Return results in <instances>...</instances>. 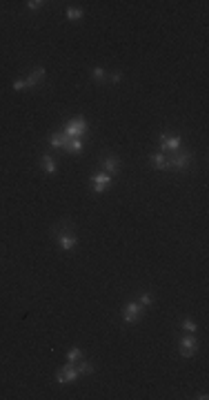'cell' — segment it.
<instances>
[{
	"label": "cell",
	"mask_w": 209,
	"mask_h": 400,
	"mask_svg": "<svg viewBox=\"0 0 209 400\" xmlns=\"http://www.w3.org/2000/svg\"><path fill=\"white\" fill-rule=\"evenodd\" d=\"M78 378H80V376H78V371H76V367L69 365V362H67L65 367H60V369H58V374H56V383H58V385L76 383Z\"/></svg>",
	"instance_id": "obj_4"
},
{
	"label": "cell",
	"mask_w": 209,
	"mask_h": 400,
	"mask_svg": "<svg viewBox=\"0 0 209 400\" xmlns=\"http://www.w3.org/2000/svg\"><path fill=\"white\" fill-rule=\"evenodd\" d=\"M143 311H145V307H140L138 302H129V305H125V309H122V320H125L127 325H134L140 320Z\"/></svg>",
	"instance_id": "obj_5"
},
{
	"label": "cell",
	"mask_w": 209,
	"mask_h": 400,
	"mask_svg": "<svg viewBox=\"0 0 209 400\" xmlns=\"http://www.w3.org/2000/svg\"><path fill=\"white\" fill-rule=\"evenodd\" d=\"M180 147H183V138L180 136H167V133H162L160 136V151H178Z\"/></svg>",
	"instance_id": "obj_6"
},
{
	"label": "cell",
	"mask_w": 209,
	"mask_h": 400,
	"mask_svg": "<svg viewBox=\"0 0 209 400\" xmlns=\"http://www.w3.org/2000/svg\"><path fill=\"white\" fill-rule=\"evenodd\" d=\"M80 358H85L83 349L74 347V349H69V351H67V362H69V365H74V362H78V360H80Z\"/></svg>",
	"instance_id": "obj_16"
},
{
	"label": "cell",
	"mask_w": 209,
	"mask_h": 400,
	"mask_svg": "<svg viewBox=\"0 0 209 400\" xmlns=\"http://www.w3.org/2000/svg\"><path fill=\"white\" fill-rule=\"evenodd\" d=\"M154 302V298H152V293H143V296L138 298V305L140 307H149Z\"/></svg>",
	"instance_id": "obj_22"
},
{
	"label": "cell",
	"mask_w": 209,
	"mask_h": 400,
	"mask_svg": "<svg viewBox=\"0 0 209 400\" xmlns=\"http://www.w3.org/2000/svg\"><path fill=\"white\" fill-rule=\"evenodd\" d=\"M83 16H85V11H83V9H78V7H69V9H67V18H69L71 22L80 20Z\"/></svg>",
	"instance_id": "obj_19"
},
{
	"label": "cell",
	"mask_w": 209,
	"mask_h": 400,
	"mask_svg": "<svg viewBox=\"0 0 209 400\" xmlns=\"http://www.w3.org/2000/svg\"><path fill=\"white\" fill-rule=\"evenodd\" d=\"M101 167L104 169V173H109V176H118V173H120V163H118L116 156H103Z\"/></svg>",
	"instance_id": "obj_10"
},
{
	"label": "cell",
	"mask_w": 209,
	"mask_h": 400,
	"mask_svg": "<svg viewBox=\"0 0 209 400\" xmlns=\"http://www.w3.org/2000/svg\"><path fill=\"white\" fill-rule=\"evenodd\" d=\"M87 131H89V127L83 116H76L69 122H65V133L69 138H83V136H87Z\"/></svg>",
	"instance_id": "obj_2"
},
{
	"label": "cell",
	"mask_w": 209,
	"mask_h": 400,
	"mask_svg": "<svg viewBox=\"0 0 209 400\" xmlns=\"http://www.w3.org/2000/svg\"><path fill=\"white\" fill-rule=\"evenodd\" d=\"M109 187H111V176L109 173H96V176H92V189L96 191V194H103V191H107Z\"/></svg>",
	"instance_id": "obj_8"
},
{
	"label": "cell",
	"mask_w": 209,
	"mask_h": 400,
	"mask_svg": "<svg viewBox=\"0 0 209 400\" xmlns=\"http://www.w3.org/2000/svg\"><path fill=\"white\" fill-rule=\"evenodd\" d=\"M83 149H85L83 140H80V138H71L65 151H69V154H74V156H80V154H83Z\"/></svg>",
	"instance_id": "obj_15"
},
{
	"label": "cell",
	"mask_w": 209,
	"mask_h": 400,
	"mask_svg": "<svg viewBox=\"0 0 209 400\" xmlns=\"http://www.w3.org/2000/svg\"><path fill=\"white\" fill-rule=\"evenodd\" d=\"M45 76H47V71H45L43 67H36V69H31V71H29V76L25 78V82H27V89H34V87L43 85V82H45Z\"/></svg>",
	"instance_id": "obj_9"
},
{
	"label": "cell",
	"mask_w": 209,
	"mask_h": 400,
	"mask_svg": "<svg viewBox=\"0 0 209 400\" xmlns=\"http://www.w3.org/2000/svg\"><path fill=\"white\" fill-rule=\"evenodd\" d=\"M178 349H180V356H183V358L196 356V351H198V340H196V336L189 334V336H183V338H178Z\"/></svg>",
	"instance_id": "obj_3"
},
{
	"label": "cell",
	"mask_w": 209,
	"mask_h": 400,
	"mask_svg": "<svg viewBox=\"0 0 209 400\" xmlns=\"http://www.w3.org/2000/svg\"><path fill=\"white\" fill-rule=\"evenodd\" d=\"M107 80H111V82H120V80H122V71H113V73H109Z\"/></svg>",
	"instance_id": "obj_23"
},
{
	"label": "cell",
	"mask_w": 209,
	"mask_h": 400,
	"mask_svg": "<svg viewBox=\"0 0 209 400\" xmlns=\"http://www.w3.org/2000/svg\"><path fill=\"white\" fill-rule=\"evenodd\" d=\"M69 140H71V138L67 136L65 131H60V133H52V136H49V147H53L56 151H65V149H67V145H69Z\"/></svg>",
	"instance_id": "obj_11"
},
{
	"label": "cell",
	"mask_w": 209,
	"mask_h": 400,
	"mask_svg": "<svg viewBox=\"0 0 209 400\" xmlns=\"http://www.w3.org/2000/svg\"><path fill=\"white\" fill-rule=\"evenodd\" d=\"M152 163L156 169H160V171H169V163H167V156L162 154V151H156V154L152 156Z\"/></svg>",
	"instance_id": "obj_14"
},
{
	"label": "cell",
	"mask_w": 209,
	"mask_h": 400,
	"mask_svg": "<svg viewBox=\"0 0 209 400\" xmlns=\"http://www.w3.org/2000/svg\"><path fill=\"white\" fill-rule=\"evenodd\" d=\"M56 238H58V245H60L62 251H74L76 245H78V238H76L74 231H62Z\"/></svg>",
	"instance_id": "obj_7"
},
{
	"label": "cell",
	"mask_w": 209,
	"mask_h": 400,
	"mask_svg": "<svg viewBox=\"0 0 209 400\" xmlns=\"http://www.w3.org/2000/svg\"><path fill=\"white\" fill-rule=\"evenodd\" d=\"M92 78H94L96 82H101V85H103V82H107V71H104L103 67H94V69H92Z\"/></svg>",
	"instance_id": "obj_18"
},
{
	"label": "cell",
	"mask_w": 209,
	"mask_h": 400,
	"mask_svg": "<svg viewBox=\"0 0 209 400\" xmlns=\"http://www.w3.org/2000/svg\"><path fill=\"white\" fill-rule=\"evenodd\" d=\"M180 327H183V329H185V332H187V334H196V332H198V325L194 323L192 318H185L183 323H180Z\"/></svg>",
	"instance_id": "obj_20"
},
{
	"label": "cell",
	"mask_w": 209,
	"mask_h": 400,
	"mask_svg": "<svg viewBox=\"0 0 209 400\" xmlns=\"http://www.w3.org/2000/svg\"><path fill=\"white\" fill-rule=\"evenodd\" d=\"M74 367H76V371H78V376H89V374H94V362L87 360V358H80L78 362H74Z\"/></svg>",
	"instance_id": "obj_13"
},
{
	"label": "cell",
	"mask_w": 209,
	"mask_h": 400,
	"mask_svg": "<svg viewBox=\"0 0 209 400\" xmlns=\"http://www.w3.org/2000/svg\"><path fill=\"white\" fill-rule=\"evenodd\" d=\"M43 7H45L43 0H29V2H27V9H29V11H40Z\"/></svg>",
	"instance_id": "obj_21"
},
{
	"label": "cell",
	"mask_w": 209,
	"mask_h": 400,
	"mask_svg": "<svg viewBox=\"0 0 209 400\" xmlns=\"http://www.w3.org/2000/svg\"><path fill=\"white\" fill-rule=\"evenodd\" d=\"M40 165H43V171L49 173V176H53V173H58V163L53 160V156L45 154L43 158H40Z\"/></svg>",
	"instance_id": "obj_12"
},
{
	"label": "cell",
	"mask_w": 209,
	"mask_h": 400,
	"mask_svg": "<svg viewBox=\"0 0 209 400\" xmlns=\"http://www.w3.org/2000/svg\"><path fill=\"white\" fill-rule=\"evenodd\" d=\"M62 231H74V225H71L69 220H62L60 225H56V227L52 229V233H53V236H58V233H62Z\"/></svg>",
	"instance_id": "obj_17"
},
{
	"label": "cell",
	"mask_w": 209,
	"mask_h": 400,
	"mask_svg": "<svg viewBox=\"0 0 209 400\" xmlns=\"http://www.w3.org/2000/svg\"><path fill=\"white\" fill-rule=\"evenodd\" d=\"M189 160H192V154H189V151H185V149L171 151V154L167 156L169 169H174V171H185V169L189 167Z\"/></svg>",
	"instance_id": "obj_1"
}]
</instances>
